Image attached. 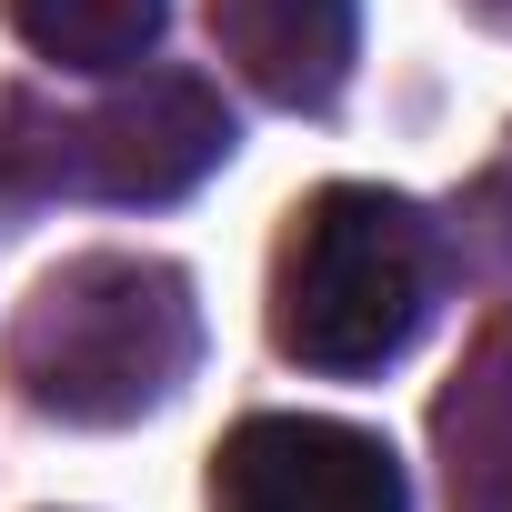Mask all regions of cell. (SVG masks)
I'll return each mask as SVG.
<instances>
[{"label": "cell", "instance_id": "obj_1", "mask_svg": "<svg viewBox=\"0 0 512 512\" xmlns=\"http://www.w3.org/2000/svg\"><path fill=\"white\" fill-rule=\"evenodd\" d=\"M191 352H201V302L171 262H151V251H81V262H61L21 302L0 362H11L31 412L111 432V422L161 412L191 382Z\"/></svg>", "mask_w": 512, "mask_h": 512}, {"label": "cell", "instance_id": "obj_2", "mask_svg": "<svg viewBox=\"0 0 512 512\" xmlns=\"http://www.w3.org/2000/svg\"><path fill=\"white\" fill-rule=\"evenodd\" d=\"M432 292H442V231L422 221V201L332 181L282 231L272 342L302 372H382L432 322Z\"/></svg>", "mask_w": 512, "mask_h": 512}, {"label": "cell", "instance_id": "obj_3", "mask_svg": "<svg viewBox=\"0 0 512 512\" xmlns=\"http://www.w3.org/2000/svg\"><path fill=\"white\" fill-rule=\"evenodd\" d=\"M231 161V111L201 71H111V91L81 121H51L31 151V181L91 191V201H181Z\"/></svg>", "mask_w": 512, "mask_h": 512}, {"label": "cell", "instance_id": "obj_4", "mask_svg": "<svg viewBox=\"0 0 512 512\" xmlns=\"http://www.w3.org/2000/svg\"><path fill=\"white\" fill-rule=\"evenodd\" d=\"M211 512H412L382 432L322 412H251L211 452Z\"/></svg>", "mask_w": 512, "mask_h": 512}, {"label": "cell", "instance_id": "obj_5", "mask_svg": "<svg viewBox=\"0 0 512 512\" xmlns=\"http://www.w3.org/2000/svg\"><path fill=\"white\" fill-rule=\"evenodd\" d=\"M362 11L352 0H211V51L272 111H322L352 81Z\"/></svg>", "mask_w": 512, "mask_h": 512}, {"label": "cell", "instance_id": "obj_6", "mask_svg": "<svg viewBox=\"0 0 512 512\" xmlns=\"http://www.w3.org/2000/svg\"><path fill=\"white\" fill-rule=\"evenodd\" d=\"M432 462L452 512H512V312L482 322L462 372L432 402Z\"/></svg>", "mask_w": 512, "mask_h": 512}, {"label": "cell", "instance_id": "obj_7", "mask_svg": "<svg viewBox=\"0 0 512 512\" xmlns=\"http://www.w3.org/2000/svg\"><path fill=\"white\" fill-rule=\"evenodd\" d=\"M161 21H171V0H11V31H21L41 61L91 71V81L141 71L151 41H161Z\"/></svg>", "mask_w": 512, "mask_h": 512}, {"label": "cell", "instance_id": "obj_8", "mask_svg": "<svg viewBox=\"0 0 512 512\" xmlns=\"http://www.w3.org/2000/svg\"><path fill=\"white\" fill-rule=\"evenodd\" d=\"M472 11H482V21H512V0H472Z\"/></svg>", "mask_w": 512, "mask_h": 512}]
</instances>
